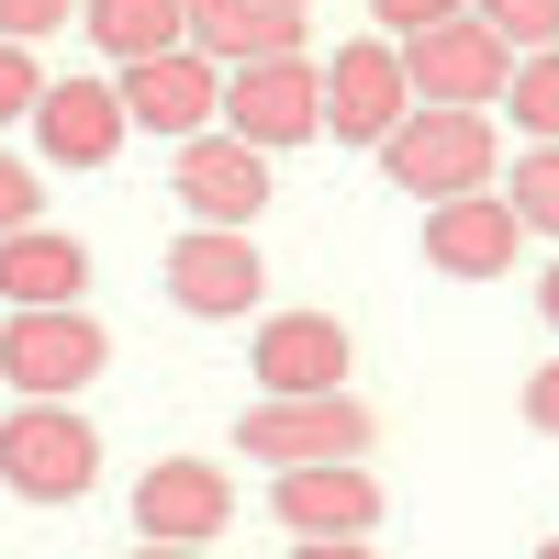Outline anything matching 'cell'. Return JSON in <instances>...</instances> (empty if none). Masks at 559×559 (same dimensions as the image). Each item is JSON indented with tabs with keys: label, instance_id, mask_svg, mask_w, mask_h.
Returning <instances> with one entry per match:
<instances>
[{
	"label": "cell",
	"instance_id": "1",
	"mask_svg": "<svg viewBox=\"0 0 559 559\" xmlns=\"http://www.w3.org/2000/svg\"><path fill=\"white\" fill-rule=\"evenodd\" d=\"M369 157H381V179H392L403 202H426V213H437V202H471V191H492V179H503L492 123H481V112H459V102H414Z\"/></svg>",
	"mask_w": 559,
	"mask_h": 559
},
{
	"label": "cell",
	"instance_id": "2",
	"mask_svg": "<svg viewBox=\"0 0 559 559\" xmlns=\"http://www.w3.org/2000/svg\"><path fill=\"white\" fill-rule=\"evenodd\" d=\"M102 369H112V347H102V324H90L79 302H57V313H12V324H0V381H12L23 403H79Z\"/></svg>",
	"mask_w": 559,
	"mask_h": 559
},
{
	"label": "cell",
	"instance_id": "3",
	"mask_svg": "<svg viewBox=\"0 0 559 559\" xmlns=\"http://www.w3.org/2000/svg\"><path fill=\"white\" fill-rule=\"evenodd\" d=\"M369 437V403H347V392H269V403H247V426H236V448L247 459H269V471H313V459H358Z\"/></svg>",
	"mask_w": 559,
	"mask_h": 559
},
{
	"label": "cell",
	"instance_id": "4",
	"mask_svg": "<svg viewBox=\"0 0 559 559\" xmlns=\"http://www.w3.org/2000/svg\"><path fill=\"white\" fill-rule=\"evenodd\" d=\"M0 481L23 503H79L102 481V437H90L68 403H23L12 426H0Z\"/></svg>",
	"mask_w": 559,
	"mask_h": 559
},
{
	"label": "cell",
	"instance_id": "5",
	"mask_svg": "<svg viewBox=\"0 0 559 559\" xmlns=\"http://www.w3.org/2000/svg\"><path fill=\"white\" fill-rule=\"evenodd\" d=\"M224 123L247 146H313L324 134V68L313 57H258V68H224Z\"/></svg>",
	"mask_w": 559,
	"mask_h": 559
},
{
	"label": "cell",
	"instance_id": "6",
	"mask_svg": "<svg viewBox=\"0 0 559 559\" xmlns=\"http://www.w3.org/2000/svg\"><path fill=\"white\" fill-rule=\"evenodd\" d=\"M168 191L191 202V224H258L280 179H269V146H247L236 123H213V134H179Z\"/></svg>",
	"mask_w": 559,
	"mask_h": 559
},
{
	"label": "cell",
	"instance_id": "7",
	"mask_svg": "<svg viewBox=\"0 0 559 559\" xmlns=\"http://www.w3.org/2000/svg\"><path fill=\"white\" fill-rule=\"evenodd\" d=\"M403 90H414V68H403V45H392V34L336 45V57H324V134H347V146H381V134L414 112Z\"/></svg>",
	"mask_w": 559,
	"mask_h": 559
},
{
	"label": "cell",
	"instance_id": "8",
	"mask_svg": "<svg viewBox=\"0 0 559 559\" xmlns=\"http://www.w3.org/2000/svg\"><path fill=\"white\" fill-rule=\"evenodd\" d=\"M403 68H414V90H426V102L481 112V102H503V90H515V45H503L481 12H459V23H437V34H414Z\"/></svg>",
	"mask_w": 559,
	"mask_h": 559
},
{
	"label": "cell",
	"instance_id": "9",
	"mask_svg": "<svg viewBox=\"0 0 559 559\" xmlns=\"http://www.w3.org/2000/svg\"><path fill=\"white\" fill-rule=\"evenodd\" d=\"M269 292V258L247 247V224H191L168 247V302L179 313H258Z\"/></svg>",
	"mask_w": 559,
	"mask_h": 559
},
{
	"label": "cell",
	"instance_id": "10",
	"mask_svg": "<svg viewBox=\"0 0 559 559\" xmlns=\"http://www.w3.org/2000/svg\"><path fill=\"white\" fill-rule=\"evenodd\" d=\"M123 79H45V102H34V146L45 168H112L123 157Z\"/></svg>",
	"mask_w": 559,
	"mask_h": 559
},
{
	"label": "cell",
	"instance_id": "11",
	"mask_svg": "<svg viewBox=\"0 0 559 559\" xmlns=\"http://www.w3.org/2000/svg\"><path fill=\"white\" fill-rule=\"evenodd\" d=\"M123 112L146 123V134H213V123H224V57L168 45V57L123 68Z\"/></svg>",
	"mask_w": 559,
	"mask_h": 559
},
{
	"label": "cell",
	"instance_id": "12",
	"mask_svg": "<svg viewBox=\"0 0 559 559\" xmlns=\"http://www.w3.org/2000/svg\"><path fill=\"white\" fill-rule=\"evenodd\" d=\"M134 526L168 537V548H202V537L236 526V481H224L213 459H157V471L134 481Z\"/></svg>",
	"mask_w": 559,
	"mask_h": 559
},
{
	"label": "cell",
	"instance_id": "13",
	"mask_svg": "<svg viewBox=\"0 0 559 559\" xmlns=\"http://www.w3.org/2000/svg\"><path fill=\"white\" fill-rule=\"evenodd\" d=\"M269 503H280V526H292V537H369V526H381V481H369L358 459L280 471V481H269Z\"/></svg>",
	"mask_w": 559,
	"mask_h": 559
},
{
	"label": "cell",
	"instance_id": "14",
	"mask_svg": "<svg viewBox=\"0 0 559 559\" xmlns=\"http://www.w3.org/2000/svg\"><path fill=\"white\" fill-rule=\"evenodd\" d=\"M515 247H526V213L503 202V191H471V202H437V213H426V258H437L448 280L515 269Z\"/></svg>",
	"mask_w": 559,
	"mask_h": 559
},
{
	"label": "cell",
	"instance_id": "15",
	"mask_svg": "<svg viewBox=\"0 0 559 559\" xmlns=\"http://www.w3.org/2000/svg\"><path fill=\"white\" fill-rule=\"evenodd\" d=\"M247 369L269 392H347V324L336 313H269Z\"/></svg>",
	"mask_w": 559,
	"mask_h": 559
},
{
	"label": "cell",
	"instance_id": "16",
	"mask_svg": "<svg viewBox=\"0 0 559 559\" xmlns=\"http://www.w3.org/2000/svg\"><path fill=\"white\" fill-rule=\"evenodd\" d=\"M90 292V247L57 236V224H23V236H0V302L12 313H57Z\"/></svg>",
	"mask_w": 559,
	"mask_h": 559
},
{
	"label": "cell",
	"instance_id": "17",
	"mask_svg": "<svg viewBox=\"0 0 559 559\" xmlns=\"http://www.w3.org/2000/svg\"><path fill=\"white\" fill-rule=\"evenodd\" d=\"M191 45L224 57V68L302 57V0H191Z\"/></svg>",
	"mask_w": 559,
	"mask_h": 559
},
{
	"label": "cell",
	"instance_id": "18",
	"mask_svg": "<svg viewBox=\"0 0 559 559\" xmlns=\"http://www.w3.org/2000/svg\"><path fill=\"white\" fill-rule=\"evenodd\" d=\"M90 45H102L112 68H146V57H168V45H191V0H90Z\"/></svg>",
	"mask_w": 559,
	"mask_h": 559
},
{
	"label": "cell",
	"instance_id": "19",
	"mask_svg": "<svg viewBox=\"0 0 559 559\" xmlns=\"http://www.w3.org/2000/svg\"><path fill=\"white\" fill-rule=\"evenodd\" d=\"M503 112H515V134H526V146H559V45L515 57V90H503Z\"/></svg>",
	"mask_w": 559,
	"mask_h": 559
},
{
	"label": "cell",
	"instance_id": "20",
	"mask_svg": "<svg viewBox=\"0 0 559 559\" xmlns=\"http://www.w3.org/2000/svg\"><path fill=\"white\" fill-rule=\"evenodd\" d=\"M503 202L526 213V236H559V146H526L503 168Z\"/></svg>",
	"mask_w": 559,
	"mask_h": 559
},
{
	"label": "cell",
	"instance_id": "21",
	"mask_svg": "<svg viewBox=\"0 0 559 559\" xmlns=\"http://www.w3.org/2000/svg\"><path fill=\"white\" fill-rule=\"evenodd\" d=\"M471 12L515 45V57H537V45H559V0H471Z\"/></svg>",
	"mask_w": 559,
	"mask_h": 559
},
{
	"label": "cell",
	"instance_id": "22",
	"mask_svg": "<svg viewBox=\"0 0 559 559\" xmlns=\"http://www.w3.org/2000/svg\"><path fill=\"white\" fill-rule=\"evenodd\" d=\"M471 0H369V23H381L392 45H414V34H437V23H459Z\"/></svg>",
	"mask_w": 559,
	"mask_h": 559
},
{
	"label": "cell",
	"instance_id": "23",
	"mask_svg": "<svg viewBox=\"0 0 559 559\" xmlns=\"http://www.w3.org/2000/svg\"><path fill=\"white\" fill-rule=\"evenodd\" d=\"M45 102V68H34V45H0V123H34Z\"/></svg>",
	"mask_w": 559,
	"mask_h": 559
},
{
	"label": "cell",
	"instance_id": "24",
	"mask_svg": "<svg viewBox=\"0 0 559 559\" xmlns=\"http://www.w3.org/2000/svg\"><path fill=\"white\" fill-rule=\"evenodd\" d=\"M68 12H90V0H0V45H45Z\"/></svg>",
	"mask_w": 559,
	"mask_h": 559
},
{
	"label": "cell",
	"instance_id": "25",
	"mask_svg": "<svg viewBox=\"0 0 559 559\" xmlns=\"http://www.w3.org/2000/svg\"><path fill=\"white\" fill-rule=\"evenodd\" d=\"M34 213H45V179H34V168H23L12 146H0V236H23Z\"/></svg>",
	"mask_w": 559,
	"mask_h": 559
},
{
	"label": "cell",
	"instance_id": "26",
	"mask_svg": "<svg viewBox=\"0 0 559 559\" xmlns=\"http://www.w3.org/2000/svg\"><path fill=\"white\" fill-rule=\"evenodd\" d=\"M526 426L559 437V358H537V381H526Z\"/></svg>",
	"mask_w": 559,
	"mask_h": 559
},
{
	"label": "cell",
	"instance_id": "27",
	"mask_svg": "<svg viewBox=\"0 0 559 559\" xmlns=\"http://www.w3.org/2000/svg\"><path fill=\"white\" fill-rule=\"evenodd\" d=\"M292 559H381L369 537H292Z\"/></svg>",
	"mask_w": 559,
	"mask_h": 559
},
{
	"label": "cell",
	"instance_id": "28",
	"mask_svg": "<svg viewBox=\"0 0 559 559\" xmlns=\"http://www.w3.org/2000/svg\"><path fill=\"white\" fill-rule=\"evenodd\" d=\"M123 559H202V548H168V537H146V548H123Z\"/></svg>",
	"mask_w": 559,
	"mask_h": 559
},
{
	"label": "cell",
	"instance_id": "29",
	"mask_svg": "<svg viewBox=\"0 0 559 559\" xmlns=\"http://www.w3.org/2000/svg\"><path fill=\"white\" fill-rule=\"evenodd\" d=\"M537 313H548V324H559V269H548V280H537Z\"/></svg>",
	"mask_w": 559,
	"mask_h": 559
},
{
	"label": "cell",
	"instance_id": "30",
	"mask_svg": "<svg viewBox=\"0 0 559 559\" xmlns=\"http://www.w3.org/2000/svg\"><path fill=\"white\" fill-rule=\"evenodd\" d=\"M537 559H559V537H548V548H537Z\"/></svg>",
	"mask_w": 559,
	"mask_h": 559
},
{
	"label": "cell",
	"instance_id": "31",
	"mask_svg": "<svg viewBox=\"0 0 559 559\" xmlns=\"http://www.w3.org/2000/svg\"><path fill=\"white\" fill-rule=\"evenodd\" d=\"M302 12H313V0H302Z\"/></svg>",
	"mask_w": 559,
	"mask_h": 559
}]
</instances>
